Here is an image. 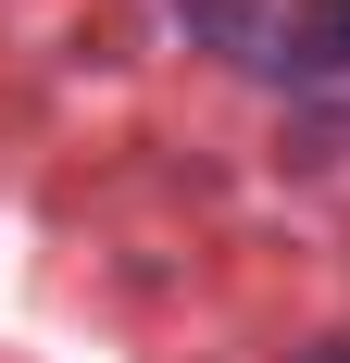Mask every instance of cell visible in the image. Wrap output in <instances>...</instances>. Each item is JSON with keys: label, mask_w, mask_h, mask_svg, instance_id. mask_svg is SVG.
<instances>
[{"label": "cell", "mask_w": 350, "mask_h": 363, "mask_svg": "<svg viewBox=\"0 0 350 363\" xmlns=\"http://www.w3.org/2000/svg\"><path fill=\"white\" fill-rule=\"evenodd\" d=\"M288 63H313V75L350 63V0H300L288 13Z\"/></svg>", "instance_id": "1"}]
</instances>
